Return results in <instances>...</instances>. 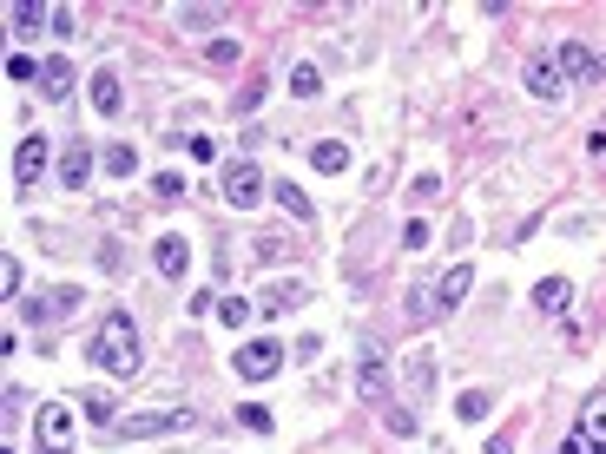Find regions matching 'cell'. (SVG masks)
<instances>
[{
    "instance_id": "1",
    "label": "cell",
    "mask_w": 606,
    "mask_h": 454,
    "mask_svg": "<svg viewBox=\"0 0 606 454\" xmlns=\"http://www.w3.org/2000/svg\"><path fill=\"white\" fill-rule=\"evenodd\" d=\"M86 356H93L106 376H139L145 349H139V323H132V310H106V323L93 329V349H86Z\"/></svg>"
},
{
    "instance_id": "2",
    "label": "cell",
    "mask_w": 606,
    "mask_h": 454,
    "mask_svg": "<svg viewBox=\"0 0 606 454\" xmlns=\"http://www.w3.org/2000/svg\"><path fill=\"white\" fill-rule=\"evenodd\" d=\"M218 191H224V204H231V211H251V204L271 191V178H264V165H257V158H231V165H224V178H218Z\"/></svg>"
},
{
    "instance_id": "3",
    "label": "cell",
    "mask_w": 606,
    "mask_h": 454,
    "mask_svg": "<svg viewBox=\"0 0 606 454\" xmlns=\"http://www.w3.org/2000/svg\"><path fill=\"white\" fill-rule=\"evenodd\" d=\"M231 369H238L244 382H271L277 369H284V343H277V336H257V343H244L238 356H231Z\"/></svg>"
},
{
    "instance_id": "4",
    "label": "cell",
    "mask_w": 606,
    "mask_h": 454,
    "mask_svg": "<svg viewBox=\"0 0 606 454\" xmlns=\"http://www.w3.org/2000/svg\"><path fill=\"white\" fill-rule=\"evenodd\" d=\"M172 428H192V408H159V415H119L112 435L145 441V435H172Z\"/></svg>"
},
{
    "instance_id": "5",
    "label": "cell",
    "mask_w": 606,
    "mask_h": 454,
    "mask_svg": "<svg viewBox=\"0 0 606 454\" xmlns=\"http://www.w3.org/2000/svg\"><path fill=\"white\" fill-rule=\"evenodd\" d=\"M33 428H40V448L47 454H73V402H47Z\"/></svg>"
},
{
    "instance_id": "6",
    "label": "cell",
    "mask_w": 606,
    "mask_h": 454,
    "mask_svg": "<svg viewBox=\"0 0 606 454\" xmlns=\"http://www.w3.org/2000/svg\"><path fill=\"white\" fill-rule=\"evenodd\" d=\"M40 178H47V139H40V132H27V139H20V152H14V185L33 191Z\"/></svg>"
},
{
    "instance_id": "7",
    "label": "cell",
    "mask_w": 606,
    "mask_h": 454,
    "mask_svg": "<svg viewBox=\"0 0 606 454\" xmlns=\"http://www.w3.org/2000/svg\"><path fill=\"white\" fill-rule=\"evenodd\" d=\"M152 264H159L165 283H185V270H192V244H185L178 231H165L159 244H152Z\"/></svg>"
},
{
    "instance_id": "8",
    "label": "cell",
    "mask_w": 606,
    "mask_h": 454,
    "mask_svg": "<svg viewBox=\"0 0 606 454\" xmlns=\"http://www.w3.org/2000/svg\"><path fill=\"white\" fill-rule=\"evenodd\" d=\"M468 290H475V264H448L442 270V277H435V310H462V297H468Z\"/></svg>"
},
{
    "instance_id": "9",
    "label": "cell",
    "mask_w": 606,
    "mask_h": 454,
    "mask_svg": "<svg viewBox=\"0 0 606 454\" xmlns=\"http://www.w3.org/2000/svg\"><path fill=\"white\" fill-rule=\"evenodd\" d=\"M363 402H389V369H383V343H363V376H356Z\"/></svg>"
},
{
    "instance_id": "10",
    "label": "cell",
    "mask_w": 606,
    "mask_h": 454,
    "mask_svg": "<svg viewBox=\"0 0 606 454\" xmlns=\"http://www.w3.org/2000/svg\"><path fill=\"white\" fill-rule=\"evenodd\" d=\"M560 73H567V79H587V86H593V79H606V60L593 47H580V40H560Z\"/></svg>"
},
{
    "instance_id": "11",
    "label": "cell",
    "mask_w": 606,
    "mask_h": 454,
    "mask_svg": "<svg viewBox=\"0 0 606 454\" xmlns=\"http://www.w3.org/2000/svg\"><path fill=\"white\" fill-rule=\"evenodd\" d=\"M527 93H534V99H560V93H567L560 60H547V53H541V60H527Z\"/></svg>"
},
{
    "instance_id": "12",
    "label": "cell",
    "mask_w": 606,
    "mask_h": 454,
    "mask_svg": "<svg viewBox=\"0 0 606 454\" xmlns=\"http://www.w3.org/2000/svg\"><path fill=\"white\" fill-rule=\"evenodd\" d=\"M73 310H80V290H47L40 303H27V323H60Z\"/></svg>"
},
{
    "instance_id": "13",
    "label": "cell",
    "mask_w": 606,
    "mask_h": 454,
    "mask_svg": "<svg viewBox=\"0 0 606 454\" xmlns=\"http://www.w3.org/2000/svg\"><path fill=\"white\" fill-rule=\"evenodd\" d=\"M567 303H574V283L567 277H541L534 283V310L541 316H567Z\"/></svg>"
},
{
    "instance_id": "14",
    "label": "cell",
    "mask_w": 606,
    "mask_h": 454,
    "mask_svg": "<svg viewBox=\"0 0 606 454\" xmlns=\"http://www.w3.org/2000/svg\"><path fill=\"white\" fill-rule=\"evenodd\" d=\"M86 86H93V112H106V119H112L119 106H126V86H119V73H112V66H99V73L86 79Z\"/></svg>"
},
{
    "instance_id": "15",
    "label": "cell",
    "mask_w": 606,
    "mask_h": 454,
    "mask_svg": "<svg viewBox=\"0 0 606 454\" xmlns=\"http://www.w3.org/2000/svg\"><path fill=\"white\" fill-rule=\"evenodd\" d=\"M86 178H93V152H86V145H66V152H60V185L66 191H86Z\"/></svg>"
},
{
    "instance_id": "16",
    "label": "cell",
    "mask_w": 606,
    "mask_h": 454,
    "mask_svg": "<svg viewBox=\"0 0 606 454\" xmlns=\"http://www.w3.org/2000/svg\"><path fill=\"white\" fill-rule=\"evenodd\" d=\"M580 435H587L593 448H606V389L587 395V408H580Z\"/></svg>"
},
{
    "instance_id": "17",
    "label": "cell",
    "mask_w": 606,
    "mask_h": 454,
    "mask_svg": "<svg viewBox=\"0 0 606 454\" xmlns=\"http://www.w3.org/2000/svg\"><path fill=\"white\" fill-rule=\"evenodd\" d=\"M310 165H317V172H350V145L343 139H317L310 145Z\"/></svg>"
},
{
    "instance_id": "18",
    "label": "cell",
    "mask_w": 606,
    "mask_h": 454,
    "mask_svg": "<svg viewBox=\"0 0 606 454\" xmlns=\"http://www.w3.org/2000/svg\"><path fill=\"white\" fill-rule=\"evenodd\" d=\"M80 415H86L93 428H112V422H119V408H112L106 389H86V395H80Z\"/></svg>"
},
{
    "instance_id": "19",
    "label": "cell",
    "mask_w": 606,
    "mask_h": 454,
    "mask_svg": "<svg viewBox=\"0 0 606 454\" xmlns=\"http://www.w3.org/2000/svg\"><path fill=\"white\" fill-rule=\"evenodd\" d=\"M231 20V7H178V27L185 33H205V27H224Z\"/></svg>"
},
{
    "instance_id": "20",
    "label": "cell",
    "mask_w": 606,
    "mask_h": 454,
    "mask_svg": "<svg viewBox=\"0 0 606 454\" xmlns=\"http://www.w3.org/2000/svg\"><path fill=\"white\" fill-rule=\"evenodd\" d=\"M303 297H310L303 283H271V290H264V310H271V316H284V310H297Z\"/></svg>"
},
{
    "instance_id": "21",
    "label": "cell",
    "mask_w": 606,
    "mask_h": 454,
    "mask_svg": "<svg viewBox=\"0 0 606 454\" xmlns=\"http://www.w3.org/2000/svg\"><path fill=\"white\" fill-rule=\"evenodd\" d=\"M40 93H47V99H66V93H73V66H66V60H47V73H40Z\"/></svg>"
},
{
    "instance_id": "22",
    "label": "cell",
    "mask_w": 606,
    "mask_h": 454,
    "mask_svg": "<svg viewBox=\"0 0 606 454\" xmlns=\"http://www.w3.org/2000/svg\"><path fill=\"white\" fill-rule=\"evenodd\" d=\"M271 198L284 204V211H290V218H297V224H310V198H303V191L290 185V178H284V185H271Z\"/></svg>"
},
{
    "instance_id": "23",
    "label": "cell",
    "mask_w": 606,
    "mask_h": 454,
    "mask_svg": "<svg viewBox=\"0 0 606 454\" xmlns=\"http://www.w3.org/2000/svg\"><path fill=\"white\" fill-rule=\"evenodd\" d=\"M99 165H106L112 178H132V172H139V152H132V145H106V158H99Z\"/></svg>"
},
{
    "instance_id": "24",
    "label": "cell",
    "mask_w": 606,
    "mask_h": 454,
    "mask_svg": "<svg viewBox=\"0 0 606 454\" xmlns=\"http://www.w3.org/2000/svg\"><path fill=\"white\" fill-rule=\"evenodd\" d=\"M409 389H415V395H429V389H435V362H429V349H415V356H409Z\"/></svg>"
},
{
    "instance_id": "25",
    "label": "cell",
    "mask_w": 606,
    "mask_h": 454,
    "mask_svg": "<svg viewBox=\"0 0 606 454\" xmlns=\"http://www.w3.org/2000/svg\"><path fill=\"white\" fill-rule=\"evenodd\" d=\"M488 408H495V395H488V389H468L462 402H455V415H462V422H488Z\"/></svg>"
},
{
    "instance_id": "26",
    "label": "cell",
    "mask_w": 606,
    "mask_h": 454,
    "mask_svg": "<svg viewBox=\"0 0 606 454\" xmlns=\"http://www.w3.org/2000/svg\"><path fill=\"white\" fill-rule=\"evenodd\" d=\"M409 316H415V323H435V316H442V310H435V283H415V290H409Z\"/></svg>"
},
{
    "instance_id": "27",
    "label": "cell",
    "mask_w": 606,
    "mask_h": 454,
    "mask_svg": "<svg viewBox=\"0 0 606 454\" xmlns=\"http://www.w3.org/2000/svg\"><path fill=\"white\" fill-rule=\"evenodd\" d=\"M7 20H14L20 33H33V27H53V7H33V0H20V7H14Z\"/></svg>"
},
{
    "instance_id": "28",
    "label": "cell",
    "mask_w": 606,
    "mask_h": 454,
    "mask_svg": "<svg viewBox=\"0 0 606 454\" xmlns=\"http://www.w3.org/2000/svg\"><path fill=\"white\" fill-rule=\"evenodd\" d=\"M290 93H297V99H317L323 93V73H317V66H290Z\"/></svg>"
},
{
    "instance_id": "29",
    "label": "cell",
    "mask_w": 606,
    "mask_h": 454,
    "mask_svg": "<svg viewBox=\"0 0 606 454\" xmlns=\"http://www.w3.org/2000/svg\"><path fill=\"white\" fill-rule=\"evenodd\" d=\"M40 73H47V60H27V53H14V60H7V79H14V86H33Z\"/></svg>"
},
{
    "instance_id": "30",
    "label": "cell",
    "mask_w": 606,
    "mask_h": 454,
    "mask_svg": "<svg viewBox=\"0 0 606 454\" xmlns=\"http://www.w3.org/2000/svg\"><path fill=\"white\" fill-rule=\"evenodd\" d=\"M218 316L238 329V323H251V303H244V297H218Z\"/></svg>"
},
{
    "instance_id": "31",
    "label": "cell",
    "mask_w": 606,
    "mask_h": 454,
    "mask_svg": "<svg viewBox=\"0 0 606 454\" xmlns=\"http://www.w3.org/2000/svg\"><path fill=\"white\" fill-rule=\"evenodd\" d=\"M205 60H211V66H231V60H238V40H231V33H224V40H211Z\"/></svg>"
},
{
    "instance_id": "32",
    "label": "cell",
    "mask_w": 606,
    "mask_h": 454,
    "mask_svg": "<svg viewBox=\"0 0 606 454\" xmlns=\"http://www.w3.org/2000/svg\"><path fill=\"white\" fill-rule=\"evenodd\" d=\"M0 297L20 303V257H7V264H0Z\"/></svg>"
},
{
    "instance_id": "33",
    "label": "cell",
    "mask_w": 606,
    "mask_h": 454,
    "mask_svg": "<svg viewBox=\"0 0 606 454\" xmlns=\"http://www.w3.org/2000/svg\"><path fill=\"white\" fill-rule=\"evenodd\" d=\"M422 244H429V224L409 218V224H402V251H422Z\"/></svg>"
},
{
    "instance_id": "34",
    "label": "cell",
    "mask_w": 606,
    "mask_h": 454,
    "mask_svg": "<svg viewBox=\"0 0 606 454\" xmlns=\"http://www.w3.org/2000/svg\"><path fill=\"white\" fill-rule=\"evenodd\" d=\"M238 415H244V428H251V435H271V415H264V408H257V402H244Z\"/></svg>"
},
{
    "instance_id": "35",
    "label": "cell",
    "mask_w": 606,
    "mask_h": 454,
    "mask_svg": "<svg viewBox=\"0 0 606 454\" xmlns=\"http://www.w3.org/2000/svg\"><path fill=\"white\" fill-rule=\"evenodd\" d=\"M152 191H159V198H185V178H178V172H159V178H152Z\"/></svg>"
},
{
    "instance_id": "36",
    "label": "cell",
    "mask_w": 606,
    "mask_h": 454,
    "mask_svg": "<svg viewBox=\"0 0 606 454\" xmlns=\"http://www.w3.org/2000/svg\"><path fill=\"white\" fill-rule=\"evenodd\" d=\"M383 422L396 428V435H415V415H409V408H383Z\"/></svg>"
},
{
    "instance_id": "37",
    "label": "cell",
    "mask_w": 606,
    "mask_h": 454,
    "mask_svg": "<svg viewBox=\"0 0 606 454\" xmlns=\"http://www.w3.org/2000/svg\"><path fill=\"white\" fill-rule=\"evenodd\" d=\"M178 145H192V158H198V165H211V158H218V145H211V139H198V132H192V139H178Z\"/></svg>"
},
{
    "instance_id": "38",
    "label": "cell",
    "mask_w": 606,
    "mask_h": 454,
    "mask_svg": "<svg viewBox=\"0 0 606 454\" xmlns=\"http://www.w3.org/2000/svg\"><path fill=\"white\" fill-rule=\"evenodd\" d=\"M560 454H600V448H593V441H587V435H580V428H574V435L560 441Z\"/></svg>"
},
{
    "instance_id": "39",
    "label": "cell",
    "mask_w": 606,
    "mask_h": 454,
    "mask_svg": "<svg viewBox=\"0 0 606 454\" xmlns=\"http://www.w3.org/2000/svg\"><path fill=\"white\" fill-rule=\"evenodd\" d=\"M481 454H514V441H508V435H495V441H488Z\"/></svg>"
},
{
    "instance_id": "40",
    "label": "cell",
    "mask_w": 606,
    "mask_h": 454,
    "mask_svg": "<svg viewBox=\"0 0 606 454\" xmlns=\"http://www.w3.org/2000/svg\"><path fill=\"white\" fill-rule=\"evenodd\" d=\"M600 454H606V448H600Z\"/></svg>"
}]
</instances>
